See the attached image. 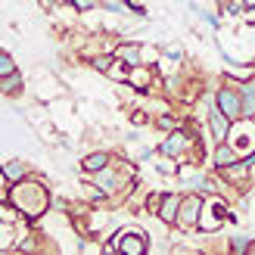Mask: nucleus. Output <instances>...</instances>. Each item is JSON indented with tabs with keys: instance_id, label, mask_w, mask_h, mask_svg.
Listing matches in <instances>:
<instances>
[{
	"instance_id": "f257e3e1",
	"label": "nucleus",
	"mask_w": 255,
	"mask_h": 255,
	"mask_svg": "<svg viewBox=\"0 0 255 255\" xmlns=\"http://www.w3.org/2000/svg\"><path fill=\"white\" fill-rule=\"evenodd\" d=\"M199 209H202V199H199V196H190V199H184V202H181V212H177V218H181V224H184V227H193V224H199Z\"/></svg>"
},
{
	"instance_id": "dca6fc26",
	"label": "nucleus",
	"mask_w": 255,
	"mask_h": 255,
	"mask_svg": "<svg viewBox=\"0 0 255 255\" xmlns=\"http://www.w3.org/2000/svg\"><path fill=\"white\" fill-rule=\"evenodd\" d=\"M246 246H249V237H237V240H234V249H237V252H243Z\"/></svg>"
},
{
	"instance_id": "39448f33",
	"label": "nucleus",
	"mask_w": 255,
	"mask_h": 255,
	"mask_svg": "<svg viewBox=\"0 0 255 255\" xmlns=\"http://www.w3.org/2000/svg\"><path fill=\"white\" fill-rule=\"evenodd\" d=\"M243 116H255V81L243 87Z\"/></svg>"
},
{
	"instance_id": "0eeeda50",
	"label": "nucleus",
	"mask_w": 255,
	"mask_h": 255,
	"mask_svg": "<svg viewBox=\"0 0 255 255\" xmlns=\"http://www.w3.org/2000/svg\"><path fill=\"white\" fill-rule=\"evenodd\" d=\"M177 212H181V199H177V196H168V199L162 202V218L165 221H174Z\"/></svg>"
},
{
	"instance_id": "20e7f679",
	"label": "nucleus",
	"mask_w": 255,
	"mask_h": 255,
	"mask_svg": "<svg viewBox=\"0 0 255 255\" xmlns=\"http://www.w3.org/2000/svg\"><path fill=\"white\" fill-rule=\"evenodd\" d=\"M212 134H215V140L227 137V116L224 112H212Z\"/></svg>"
},
{
	"instance_id": "9b49d317",
	"label": "nucleus",
	"mask_w": 255,
	"mask_h": 255,
	"mask_svg": "<svg viewBox=\"0 0 255 255\" xmlns=\"http://www.w3.org/2000/svg\"><path fill=\"white\" fill-rule=\"evenodd\" d=\"M119 56H125L128 62H131V66H137V62H140V53H137L134 47H122V50H119Z\"/></svg>"
},
{
	"instance_id": "a211bd4d",
	"label": "nucleus",
	"mask_w": 255,
	"mask_h": 255,
	"mask_svg": "<svg viewBox=\"0 0 255 255\" xmlns=\"http://www.w3.org/2000/svg\"><path fill=\"white\" fill-rule=\"evenodd\" d=\"M94 66H97V69H100V72H106V69H109V59H106V56H103V59H97V62H94Z\"/></svg>"
},
{
	"instance_id": "f03ea898",
	"label": "nucleus",
	"mask_w": 255,
	"mask_h": 255,
	"mask_svg": "<svg viewBox=\"0 0 255 255\" xmlns=\"http://www.w3.org/2000/svg\"><path fill=\"white\" fill-rule=\"evenodd\" d=\"M119 249L128 255H140V252H146V237L143 234H125L119 240Z\"/></svg>"
},
{
	"instance_id": "2eb2a0df",
	"label": "nucleus",
	"mask_w": 255,
	"mask_h": 255,
	"mask_svg": "<svg viewBox=\"0 0 255 255\" xmlns=\"http://www.w3.org/2000/svg\"><path fill=\"white\" fill-rule=\"evenodd\" d=\"M100 184H103V187H116V177H112L109 171H103V174H100Z\"/></svg>"
},
{
	"instance_id": "9d476101",
	"label": "nucleus",
	"mask_w": 255,
	"mask_h": 255,
	"mask_svg": "<svg viewBox=\"0 0 255 255\" xmlns=\"http://www.w3.org/2000/svg\"><path fill=\"white\" fill-rule=\"evenodd\" d=\"M215 162H218V165H231V162H234V149L221 146L218 152H215Z\"/></svg>"
},
{
	"instance_id": "1a4fd4ad",
	"label": "nucleus",
	"mask_w": 255,
	"mask_h": 255,
	"mask_svg": "<svg viewBox=\"0 0 255 255\" xmlns=\"http://www.w3.org/2000/svg\"><path fill=\"white\" fill-rule=\"evenodd\" d=\"M22 174H25V168H22L19 162H6V165H3V181H6V184H9V181H19Z\"/></svg>"
},
{
	"instance_id": "4468645a",
	"label": "nucleus",
	"mask_w": 255,
	"mask_h": 255,
	"mask_svg": "<svg viewBox=\"0 0 255 255\" xmlns=\"http://www.w3.org/2000/svg\"><path fill=\"white\" fill-rule=\"evenodd\" d=\"M25 190H28V199H34V193H37V190H41V187H25ZM12 199H16V196H12ZM19 199H22V193H19ZM25 206V202H19V209ZM25 212H28V209H25ZM31 212H41V206H31Z\"/></svg>"
},
{
	"instance_id": "6e6552de",
	"label": "nucleus",
	"mask_w": 255,
	"mask_h": 255,
	"mask_svg": "<svg viewBox=\"0 0 255 255\" xmlns=\"http://www.w3.org/2000/svg\"><path fill=\"white\" fill-rule=\"evenodd\" d=\"M184 143H187V137L184 134H174L168 143H162V152H165V156H177V152L184 149Z\"/></svg>"
},
{
	"instance_id": "f8f14e48",
	"label": "nucleus",
	"mask_w": 255,
	"mask_h": 255,
	"mask_svg": "<svg viewBox=\"0 0 255 255\" xmlns=\"http://www.w3.org/2000/svg\"><path fill=\"white\" fill-rule=\"evenodd\" d=\"M19 75H16V78H12V75H3V94H12V91H19Z\"/></svg>"
},
{
	"instance_id": "ddd939ff",
	"label": "nucleus",
	"mask_w": 255,
	"mask_h": 255,
	"mask_svg": "<svg viewBox=\"0 0 255 255\" xmlns=\"http://www.w3.org/2000/svg\"><path fill=\"white\" fill-rule=\"evenodd\" d=\"M0 75H12V56L9 53L0 56Z\"/></svg>"
},
{
	"instance_id": "f3484780",
	"label": "nucleus",
	"mask_w": 255,
	"mask_h": 255,
	"mask_svg": "<svg viewBox=\"0 0 255 255\" xmlns=\"http://www.w3.org/2000/svg\"><path fill=\"white\" fill-rule=\"evenodd\" d=\"M97 3V0H75V6H78V9H87V6H94Z\"/></svg>"
},
{
	"instance_id": "7ed1b4c3",
	"label": "nucleus",
	"mask_w": 255,
	"mask_h": 255,
	"mask_svg": "<svg viewBox=\"0 0 255 255\" xmlns=\"http://www.w3.org/2000/svg\"><path fill=\"white\" fill-rule=\"evenodd\" d=\"M218 103H221V109H224L227 119H240V97L234 91H221L218 94Z\"/></svg>"
},
{
	"instance_id": "423d86ee",
	"label": "nucleus",
	"mask_w": 255,
	"mask_h": 255,
	"mask_svg": "<svg viewBox=\"0 0 255 255\" xmlns=\"http://www.w3.org/2000/svg\"><path fill=\"white\" fill-rule=\"evenodd\" d=\"M106 165H109V156H106V152H94V156L84 159V168H87V171H103Z\"/></svg>"
}]
</instances>
